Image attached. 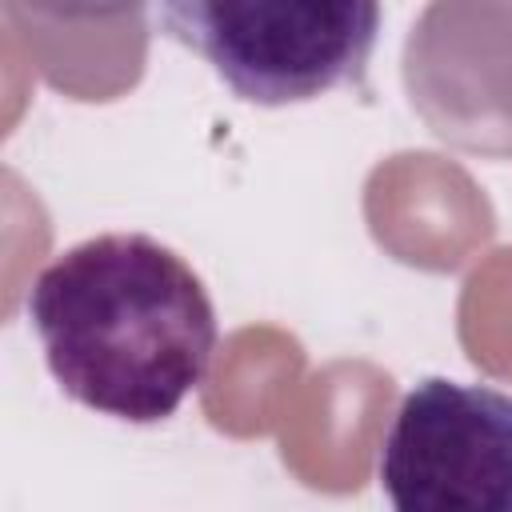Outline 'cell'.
Returning <instances> with one entry per match:
<instances>
[{
    "label": "cell",
    "mask_w": 512,
    "mask_h": 512,
    "mask_svg": "<svg viewBox=\"0 0 512 512\" xmlns=\"http://www.w3.org/2000/svg\"><path fill=\"white\" fill-rule=\"evenodd\" d=\"M28 324L76 404L168 420L208 376L216 308L192 264L144 232H100L52 256L28 288Z\"/></svg>",
    "instance_id": "cell-1"
},
{
    "label": "cell",
    "mask_w": 512,
    "mask_h": 512,
    "mask_svg": "<svg viewBox=\"0 0 512 512\" xmlns=\"http://www.w3.org/2000/svg\"><path fill=\"white\" fill-rule=\"evenodd\" d=\"M152 16L168 40L204 56L240 100L264 108L360 84L380 32V8L368 0H176L156 4Z\"/></svg>",
    "instance_id": "cell-2"
},
{
    "label": "cell",
    "mask_w": 512,
    "mask_h": 512,
    "mask_svg": "<svg viewBox=\"0 0 512 512\" xmlns=\"http://www.w3.org/2000/svg\"><path fill=\"white\" fill-rule=\"evenodd\" d=\"M392 512H512V392L416 380L376 460Z\"/></svg>",
    "instance_id": "cell-3"
}]
</instances>
